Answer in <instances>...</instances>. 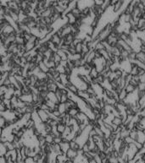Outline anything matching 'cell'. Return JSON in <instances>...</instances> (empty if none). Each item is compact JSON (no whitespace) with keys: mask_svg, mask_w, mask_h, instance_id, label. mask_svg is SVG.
Masks as SVG:
<instances>
[{"mask_svg":"<svg viewBox=\"0 0 145 163\" xmlns=\"http://www.w3.org/2000/svg\"><path fill=\"white\" fill-rule=\"evenodd\" d=\"M37 112L38 116H39V117L41 118V120H42V122L43 123H47L48 120L50 118L49 114L46 111H44V110L38 109V110H37Z\"/></svg>","mask_w":145,"mask_h":163,"instance_id":"6da1fadb","label":"cell"},{"mask_svg":"<svg viewBox=\"0 0 145 163\" xmlns=\"http://www.w3.org/2000/svg\"><path fill=\"white\" fill-rule=\"evenodd\" d=\"M65 18L67 19L68 24L71 26L74 25H76V23L77 22V19H76V17L71 12H69L68 14H66Z\"/></svg>","mask_w":145,"mask_h":163,"instance_id":"7a4b0ae2","label":"cell"},{"mask_svg":"<svg viewBox=\"0 0 145 163\" xmlns=\"http://www.w3.org/2000/svg\"><path fill=\"white\" fill-rule=\"evenodd\" d=\"M78 155V153L77 151L74 150H71L70 149L69 150L67 151V153H66V156H67V158L69 160H71V161H75V159L77 157Z\"/></svg>","mask_w":145,"mask_h":163,"instance_id":"3957f363","label":"cell"},{"mask_svg":"<svg viewBox=\"0 0 145 163\" xmlns=\"http://www.w3.org/2000/svg\"><path fill=\"white\" fill-rule=\"evenodd\" d=\"M61 40H62V38L59 37V36L54 32V33H53V37H52V39H51V41H52L53 44H54L55 46H56L59 48V47H60V43H61Z\"/></svg>","mask_w":145,"mask_h":163,"instance_id":"277c9868","label":"cell"},{"mask_svg":"<svg viewBox=\"0 0 145 163\" xmlns=\"http://www.w3.org/2000/svg\"><path fill=\"white\" fill-rule=\"evenodd\" d=\"M60 148H61V151H62L63 154H65L67 153V151L70 149V142H63L60 144Z\"/></svg>","mask_w":145,"mask_h":163,"instance_id":"5b68a950","label":"cell"},{"mask_svg":"<svg viewBox=\"0 0 145 163\" xmlns=\"http://www.w3.org/2000/svg\"><path fill=\"white\" fill-rule=\"evenodd\" d=\"M123 3H124V0H118L116 4L113 7V11L114 14H118L120 12V10H121L122 6H123Z\"/></svg>","mask_w":145,"mask_h":163,"instance_id":"8992f818","label":"cell"},{"mask_svg":"<svg viewBox=\"0 0 145 163\" xmlns=\"http://www.w3.org/2000/svg\"><path fill=\"white\" fill-rule=\"evenodd\" d=\"M20 99L22 101L26 102V103H32L33 102V99H32V94L31 95H22L20 97Z\"/></svg>","mask_w":145,"mask_h":163,"instance_id":"52a82bcc","label":"cell"},{"mask_svg":"<svg viewBox=\"0 0 145 163\" xmlns=\"http://www.w3.org/2000/svg\"><path fill=\"white\" fill-rule=\"evenodd\" d=\"M48 99L49 101H51L53 102L54 104H60V101H59L58 98H57L56 95H55L54 92H48Z\"/></svg>","mask_w":145,"mask_h":163,"instance_id":"ba28073f","label":"cell"},{"mask_svg":"<svg viewBox=\"0 0 145 163\" xmlns=\"http://www.w3.org/2000/svg\"><path fill=\"white\" fill-rule=\"evenodd\" d=\"M25 47H26V52H31V51L34 50L36 48V45L35 43L31 42V41H26L25 43Z\"/></svg>","mask_w":145,"mask_h":163,"instance_id":"9c48e42d","label":"cell"},{"mask_svg":"<svg viewBox=\"0 0 145 163\" xmlns=\"http://www.w3.org/2000/svg\"><path fill=\"white\" fill-rule=\"evenodd\" d=\"M81 112L80 108H70L69 111L67 112V113L70 115L71 117H75L79 114V113Z\"/></svg>","mask_w":145,"mask_h":163,"instance_id":"30bf717a","label":"cell"},{"mask_svg":"<svg viewBox=\"0 0 145 163\" xmlns=\"http://www.w3.org/2000/svg\"><path fill=\"white\" fill-rule=\"evenodd\" d=\"M31 34H32V36H34V37H36L37 38L40 39V37H41V31H40V29L37 26L35 28L31 29Z\"/></svg>","mask_w":145,"mask_h":163,"instance_id":"8fae6325","label":"cell"},{"mask_svg":"<svg viewBox=\"0 0 145 163\" xmlns=\"http://www.w3.org/2000/svg\"><path fill=\"white\" fill-rule=\"evenodd\" d=\"M70 147L71 150H76V151H78L79 150L81 149V145H80L76 141H74V140L70 141Z\"/></svg>","mask_w":145,"mask_h":163,"instance_id":"7c38bea8","label":"cell"},{"mask_svg":"<svg viewBox=\"0 0 145 163\" xmlns=\"http://www.w3.org/2000/svg\"><path fill=\"white\" fill-rule=\"evenodd\" d=\"M112 124L116 125V126L118 127H121L122 125L124 124V122L121 117H114V118L113 119V121H112Z\"/></svg>","mask_w":145,"mask_h":163,"instance_id":"4fadbf2b","label":"cell"},{"mask_svg":"<svg viewBox=\"0 0 145 163\" xmlns=\"http://www.w3.org/2000/svg\"><path fill=\"white\" fill-rule=\"evenodd\" d=\"M56 53L60 57L61 59H62V61H68V55L66 54V52H64L63 50L59 49V50L57 51Z\"/></svg>","mask_w":145,"mask_h":163,"instance_id":"5bb4252c","label":"cell"},{"mask_svg":"<svg viewBox=\"0 0 145 163\" xmlns=\"http://www.w3.org/2000/svg\"><path fill=\"white\" fill-rule=\"evenodd\" d=\"M38 67H39V69H41V71L43 72V73L48 74L49 72V69L47 67V65H46L43 62L39 63H38Z\"/></svg>","mask_w":145,"mask_h":163,"instance_id":"9a60e30c","label":"cell"},{"mask_svg":"<svg viewBox=\"0 0 145 163\" xmlns=\"http://www.w3.org/2000/svg\"><path fill=\"white\" fill-rule=\"evenodd\" d=\"M137 141L140 142L141 144H144L145 143V134H144L143 131H138V135H137Z\"/></svg>","mask_w":145,"mask_h":163,"instance_id":"2e32d148","label":"cell"},{"mask_svg":"<svg viewBox=\"0 0 145 163\" xmlns=\"http://www.w3.org/2000/svg\"><path fill=\"white\" fill-rule=\"evenodd\" d=\"M125 90H127V94H131V93H133V92L136 91V90H137V87H135V86H131V85L129 84V85H127V86H126Z\"/></svg>","mask_w":145,"mask_h":163,"instance_id":"e0dca14e","label":"cell"},{"mask_svg":"<svg viewBox=\"0 0 145 163\" xmlns=\"http://www.w3.org/2000/svg\"><path fill=\"white\" fill-rule=\"evenodd\" d=\"M89 75H90V76L93 78V79H96V78L98 77L99 73H98V70H97L96 68H93V69H91L90 73H89Z\"/></svg>","mask_w":145,"mask_h":163,"instance_id":"ac0fdd59","label":"cell"},{"mask_svg":"<svg viewBox=\"0 0 145 163\" xmlns=\"http://www.w3.org/2000/svg\"><path fill=\"white\" fill-rule=\"evenodd\" d=\"M9 15L11 17V18L13 19V20H15V21L16 22H19V14H17L16 12H15V11H13L12 9H10V11H9Z\"/></svg>","mask_w":145,"mask_h":163,"instance_id":"d6986e66","label":"cell"},{"mask_svg":"<svg viewBox=\"0 0 145 163\" xmlns=\"http://www.w3.org/2000/svg\"><path fill=\"white\" fill-rule=\"evenodd\" d=\"M67 90H69L70 92H71V93H74V94H77V91H78V88L76 87V86H74L73 84H70V86H69L67 88Z\"/></svg>","mask_w":145,"mask_h":163,"instance_id":"ffe728a7","label":"cell"},{"mask_svg":"<svg viewBox=\"0 0 145 163\" xmlns=\"http://www.w3.org/2000/svg\"><path fill=\"white\" fill-rule=\"evenodd\" d=\"M137 135H138V131H137L135 128H134V129H132V130H131L129 136L132 139H134L135 141H137Z\"/></svg>","mask_w":145,"mask_h":163,"instance_id":"44dd1931","label":"cell"},{"mask_svg":"<svg viewBox=\"0 0 145 163\" xmlns=\"http://www.w3.org/2000/svg\"><path fill=\"white\" fill-rule=\"evenodd\" d=\"M137 59L140 62L145 63V53L143 52H139L137 53Z\"/></svg>","mask_w":145,"mask_h":163,"instance_id":"7402d4cb","label":"cell"},{"mask_svg":"<svg viewBox=\"0 0 145 163\" xmlns=\"http://www.w3.org/2000/svg\"><path fill=\"white\" fill-rule=\"evenodd\" d=\"M127 96H128V94H127V90H126L125 89H123V90L121 91V93L119 94L120 101H124V100H126V98L127 97Z\"/></svg>","mask_w":145,"mask_h":163,"instance_id":"603a6c76","label":"cell"},{"mask_svg":"<svg viewBox=\"0 0 145 163\" xmlns=\"http://www.w3.org/2000/svg\"><path fill=\"white\" fill-rule=\"evenodd\" d=\"M65 128H66V125L64 124H61V123H60V124H58V126H57V129H58V132L60 133V134H62L64 132Z\"/></svg>","mask_w":145,"mask_h":163,"instance_id":"cb8c5ba5","label":"cell"},{"mask_svg":"<svg viewBox=\"0 0 145 163\" xmlns=\"http://www.w3.org/2000/svg\"><path fill=\"white\" fill-rule=\"evenodd\" d=\"M58 110L60 112L61 114L67 113V110H66V107H65V103H60L59 104V109Z\"/></svg>","mask_w":145,"mask_h":163,"instance_id":"d4e9b609","label":"cell"},{"mask_svg":"<svg viewBox=\"0 0 145 163\" xmlns=\"http://www.w3.org/2000/svg\"><path fill=\"white\" fill-rule=\"evenodd\" d=\"M7 120L3 116H0V126H1V129H4L6 128Z\"/></svg>","mask_w":145,"mask_h":163,"instance_id":"484cf974","label":"cell"},{"mask_svg":"<svg viewBox=\"0 0 145 163\" xmlns=\"http://www.w3.org/2000/svg\"><path fill=\"white\" fill-rule=\"evenodd\" d=\"M7 151H8L7 148L3 145V143H0V152H1L0 154H1V156H4V155L7 153Z\"/></svg>","mask_w":145,"mask_h":163,"instance_id":"4316f807","label":"cell"},{"mask_svg":"<svg viewBox=\"0 0 145 163\" xmlns=\"http://www.w3.org/2000/svg\"><path fill=\"white\" fill-rule=\"evenodd\" d=\"M53 139H54V137H53L51 134L46 135V141H47V144H49V145L53 144Z\"/></svg>","mask_w":145,"mask_h":163,"instance_id":"83f0119b","label":"cell"},{"mask_svg":"<svg viewBox=\"0 0 145 163\" xmlns=\"http://www.w3.org/2000/svg\"><path fill=\"white\" fill-rule=\"evenodd\" d=\"M137 52H134V51L131 52H130L129 57H128V60L130 62H132V61H134V60L137 59Z\"/></svg>","mask_w":145,"mask_h":163,"instance_id":"f1b7e54d","label":"cell"},{"mask_svg":"<svg viewBox=\"0 0 145 163\" xmlns=\"http://www.w3.org/2000/svg\"><path fill=\"white\" fill-rule=\"evenodd\" d=\"M8 87L5 86H0V96H4L8 91Z\"/></svg>","mask_w":145,"mask_h":163,"instance_id":"f546056e","label":"cell"},{"mask_svg":"<svg viewBox=\"0 0 145 163\" xmlns=\"http://www.w3.org/2000/svg\"><path fill=\"white\" fill-rule=\"evenodd\" d=\"M15 42H16L17 44H25V43H26V41H25L24 37H16V40H15Z\"/></svg>","mask_w":145,"mask_h":163,"instance_id":"4dcf8cb0","label":"cell"},{"mask_svg":"<svg viewBox=\"0 0 145 163\" xmlns=\"http://www.w3.org/2000/svg\"><path fill=\"white\" fill-rule=\"evenodd\" d=\"M76 53H81L82 52V43H79L76 46Z\"/></svg>","mask_w":145,"mask_h":163,"instance_id":"1f68e13d","label":"cell"},{"mask_svg":"<svg viewBox=\"0 0 145 163\" xmlns=\"http://www.w3.org/2000/svg\"><path fill=\"white\" fill-rule=\"evenodd\" d=\"M131 20H132V16H131V14H126L125 13V22H126V24L130 23Z\"/></svg>","mask_w":145,"mask_h":163,"instance_id":"d6a6232c","label":"cell"},{"mask_svg":"<svg viewBox=\"0 0 145 163\" xmlns=\"http://www.w3.org/2000/svg\"><path fill=\"white\" fill-rule=\"evenodd\" d=\"M63 139L61 136H58V137H54L53 139V144H57V145H60V143H62Z\"/></svg>","mask_w":145,"mask_h":163,"instance_id":"836d02e7","label":"cell"},{"mask_svg":"<svg viewBox=\"0 0 145 163\" xmlns=\"http://www.w3.org/2000/svg\"><path fill=\"white\" fill-rule=\"evenodd\" d=\"M81 150L84 151V153H88V152H90V147H89V145H87V143L85 144V145H83L82 147H81Z\"/></svg>","mask_w":145,"mask_h":163,"instance_id":"e575fe53","label":"cell"},{"mask_svg":"<svg viewBox=\"0 0 145 163\" xmlns=\"http://www.w3.org/2000/svg\"><path fill=\"white\" fill-rule=\"evenodd\" d=\"M134 145L136 146L137 149H138V150H141L142 149H144V145L143 144H141L140 142H138V141H134Z\"/></svg>","mask_w":145,"mask_h":163,"instance_id":"d590c367","label":"cell"},{"mask_svg":"<svg viewBox=\"0 0 145 163\" xmlns=\"http://www.w3.org/2000/svg\"><path fill=\"white\" fill-rule=\"evenodd\" d=\"M124 141H125V143H127V145H131V144L134 143L135 140H134V139H131V138L129 136V137H127V138H126V139H124Z\"/></svg>","mask_w":145,"mask_h":163,"instance_id":"8d00e7d4","label":"cell"},{"mask_svg":"<svg viewBox=\"0 0 145 163\" xmlns=\"http://www.w3.org/2000/svg\"><path fill=\"white\" fill-rule=\"evenodd\" d=\"M104 3V0H94V5L98 7H102Z\"/></svg>","mask_w":145,"mask_h":163,"instance_id":"74e56055","label":"cell"},{"mask_svg":"<svg viewBox=\"0 0 145 163\" xmlns=\"http://www.w3.org/2000/svg\"><path fill=\"white\" fill-rule=\"evenodd\" d=\"M137 90H145V83L139 82L138 86H137Z\"/></svg>","mask_w":145,"mask_h":163,"instance_id":"f35d334b","label":"cell"}]
</instances>
